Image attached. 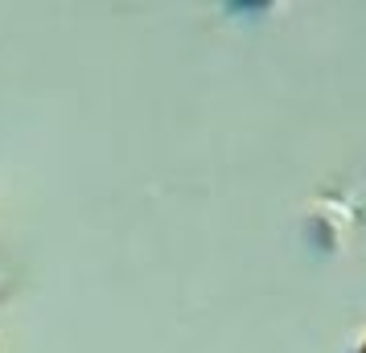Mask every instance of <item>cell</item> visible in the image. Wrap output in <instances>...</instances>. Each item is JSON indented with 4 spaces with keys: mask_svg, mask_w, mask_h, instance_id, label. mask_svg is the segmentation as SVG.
Listing matches in <instances>:
<instances>
[{
    "mask_svg": "<svg viewBox=\"0 0 366 353\" xmlns=\"http://www.w3.org/2000/svg\"><path fill=\"white\" fill-rule=\"evenodd\" d=\"M354 353H366V333H362V341H358V349H354Z\"/></svg>",
    "mask_w": 366,
    "mask_h": 353,
    "instance_id": "cell-1",
    "label": "cell"
}]
</instances>
